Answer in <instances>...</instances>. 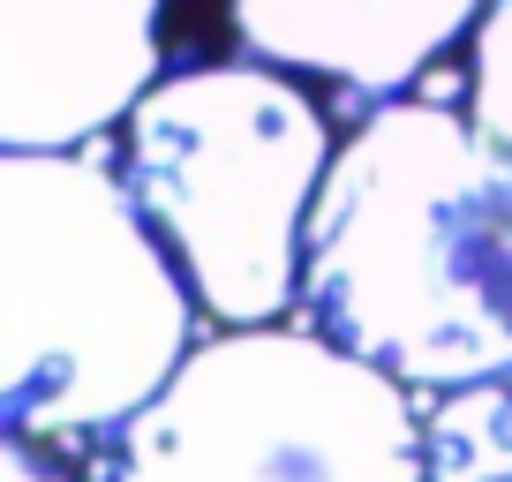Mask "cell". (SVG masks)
<instances>
[{
  "label": "cell",
  "instance_id": "obj_1",
  "mask_svg": "<svg viewBox=\"0 0 512 482\" xmlns=\"http://www.w3.org/2000/svg\"><path fill=\"white\" fill-rule=\"evenodd\" d=\"M302 317L415 392L512 377V144L445 98H377L309 211Z\"/></svg>",
  "mask_w": 512,
  "mask_h": 482
},
{
  "label": "cell",
  "instance_id": "obj_2",
  "mask_svg": "<svg viewBox=\"0 0 512 482\" xmlns=\"http://www.w3.org/2000/svg\"><path fill=\"white\" fill-rule=\"evenodd\" d=\"M196 287L98 144L0 151V422L53 452L121 430L196 347Z\"/></svg>",
  "mask_w": 512,
  "mask_h": 482
},
{
  "label": "cell",
  "instance_id": "obj_3",
  "mask_svg": "<svg viewBox=\"0 0 512 482\" xmlns=\"http://www.w3.org/2000/svg\"><path fill=\"white\" fill-rule=\"evenodd\" d=\"M121 174L181 257L211 324H279L302 302L332 121L279 61L174 68L121 121Z\"/></svg>",
  "mask_w": 512,
  "mask_h": 482
},
{
  "label": "cell",
  "instance_id": "obj_4",
  "mask_svg": "<svg viewBox=\"0 0 512 482\" xmlns=\"http://www.w3.org/2000/svg\"><path fill=\"white\" fill-rule=\"evenodd\" d=\"M91 482H430L415 385L317 324H219L106 445Z\"/></svg>",
  "mask_w": 512,
  "mask_h": 482
},
{
  "label": "cell",
  "instance_id": "obj_5",
  "mask_svg": "<svg viewBox=\"0 0 512 482\" xmlns=\"http://www.w3.org/2000/svg\"><path fill=\"white\" fill-rule=\"evenodd\" d=\"M166 0H0V151L98 144L166 76Z\"/></svg>",
  "mask_w": 512,
  "mask_h": 482
},
{
  "label": "cell",
  "instance_id": "obj_6",
  "mask_svg": "<svg viewBox=\"0 0 512 482\" xmlns=\"http://www.w3.org/2000/svg\"><path fill=\"white\" fill-rule=\"evenodd\" d=\"M490 0H226V23L256 61L317 76L347 98H400L445 61Z\"/></svg>",
  "mask_w": 512,
  "mask_h": 482
},
{
  "label": "cell",
  "instance_id": "obj_7",
  "mask_svg": "<svg viewBox=\"0 0 512 482\" xmlns=\"http://www.w3.org/2000/svg\"><path fill=\"white\" fill-rule=\"evenodd\" d=\"M422 475L430 482H512V377L437 392L422 415Z\"/></svg>",
  "mask_w": 512,
  "mask_h": 482
},
{
  "label": "cell",
  "instance_id": "obj_8",
  "mask_svg": "<svg viewBox=\"0 0 512 482\" xmlns=\"http://www.w3.org/2000/svg\"><path fill=\"white\" fill-rule=\"evenodd\" d=\"M467 113L497 144H512V0H490L467 31Z\"/></svg>",
  "mask_w": 512,
  "mask_h": 482
},
{
  "label": "cell",
  "instance_id": "obj_9",
  "mask_svg": "<svg viewBox=\"0 0 512 482\" xmlns=\"http://www.w3.org/2000/svg\"><path fill=\"white\" fill-rule=\"evenodd\" d=\"M0 482H68V467H61V452H53V445L8 430V445H0Z\"/></svg>",
  "mask_w": 512,
  "mask_h": 482
}]
</instances>
